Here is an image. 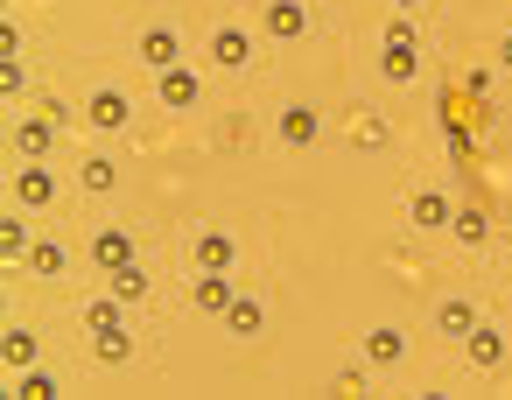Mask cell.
<instances>
[{
    "label": "cell",
    "instance_id": "6da1fadb",
    "mask_svg": "<svg viewBox=\"0 0 512 400\" xmlns=\"http://www.w3.org/2000/svg\"><path fill=\"white\" fill-rule=\"evenodd\" d=\"M379 64H386L393 85H414V78H421V50H414V29H407V22L386 29V57H379Z\"/></svg>",
    "mask_w": 512,
    "mask_h": 400
},
{
    "label": "cell",
    "instance_id": "7a4b0ae2",
    "mask_svg": "<svg viewBox=\"0 0 512 400\" xmlns=\"http://www.w3.org/2000/svg\"><path fill=\"white\" fill-rule=\"evenodd\" d=\"M92 260H99L106 274H113V267H127V260H134V232H127V225H106V232L92 239Z\"/></svg>",
    "mask_w": 512,
    "mask_h": 400
},
{
    "label": "cell",
    "instance_id": "3957f363",
    "mask_svg": "<svg viewBox=\"0 0 512 400\" xmlns=\"http://www.w3.org/2000/svg\"><path fill=\"white\" fill-rule=\"evenodd\" d=\"M190 302H197L204 316H225V309H232V281H225V274H211V267H197V288H190Z\"/></svg>",
    "mask_w": 512,
    "mask_h": 400
},
{
    "label": "cell",
    "instance_id": "277c9868",
    "mask_svg": "<svg viewBox=\"0 0 512 400\" xmlns=\"http://www.w3.org/2000/svg\"><path fill=\"white\" fill-rule=\"evenodd\" d=\"M211 57H218L225 71H246V64H253V36H246V29H218V36H211Z\"/></svg>",
    "mask_w": 512,
    "mask_h": 400
},
{
    "label": "cell",
    "instance_id": "5b68a950",
    "mask_svg": "<svg viewBox=\"0 0 512 400\" xmlns=\"http://www.w3.org/2000/svg\"><path fill=\"white\" fill-rule=\"evenodd\" d=\"M15 197L43 211V204H57V176H50V169L36 162V169H22V176H15Z\"/></svg>",
    "mask_w": 512,
    "mask_h": 400
},
{
    "label": "cell",
    "instance_id": "8992f818",
    "mask_svg": "<svg viewBox=\"0 0 512 400\" xmlns=\"http://www.w3.org/2000/svg\"><path fill=\"white\" fill-rule=\"evenodd\" d=\"M309 29V8H302V0H274V8H267V36H302Z\"/></svg>",
    "mask_w": 512,
    "mask_h": 400
},
{
    "label": "cell",
    "instance_id": "52a82bcc",
    "mask_svg": "<svg viewBox=\"0 0 512 400\" xmlns=\"http://www.w3.org/2000/svg\"><path fill=\"white\" fill-rule=\"evenodd\" d=\"M141 57H148L155 71H176V57H183V43H176V29H148V36H141Z\"/></svg>",
    "mask_w": 512,
    "mask_h": 400
},
{
    "label": "cell",
    "instance_id": "ba28073f",
    "mask_svg": "<svg viewBox=\"0 0 512 400\" xmlns=\"http://www.w3.org/2000/svg\"><path fill=\"white\" fill-rule=\"evenodd\" d=\"M0 358H8L15 372H29V365H36V337H29L22 323H8V330H0Z\"/></svg>",
    "mask_w": 512,
    "mask_h": 400
},
{
    "label": "cell",
    "instance_id": "9c48e42d",
    "mask_svg": "<svg viewBox=\"0 0 512 400\" xmlns=\"http://www.w3.org/2000/svg\"><path fill=\"white\" fill-rule=\"evenodd\" d=\"M127 120H134L127 92H92V127H127Z\"/></svg>",
    "mask_w": 512,
    "mask_h": 400
},
{
    "label": "cell",
    "instance_id": "30bf717a",
    "mask_svg": "<svg viewBox=\"0 0 512 400\" xmlns=\"http://www.w3.org/2000/svg\"><path fill=\"white\" fill-rule=\"evenodd\" d=\"M225 323H232V337H260V323H267V309H260L253 295H232V309H225Z\"/></svg>",
    "mask_w": 512,
    "mask_h": 400
},
{
    "label": "cell",
    "instance_id": "8fae6325",
    "mask_svg": "<svg viewBox=\"0 0 512 400\" xmlns=\"http://www.w3.org/2000/svg\"><path fill=\"white\" fill-rule=\"evenodd\" d=\"M463 351H470V365H477V372H491V365H498V358H505V344H498V330H491V323H477V330H470V344H463Z\"/></svg>",
    "mask_w": 512,
    "mask_h": 400
},
{
    "label": "cell",
    "instance_id": "7c38bea8",
    "mask_svg": "<svg viewBox=\"0 0 512 400\" xmlns=\"http://www.w3.org/2000/svg\"><path fill=\"white\" fill-rule=\"evenodd\" d=\"M197 99H204V85L190 71H162V106H197Z\"/></svg>",
    "mask_w": 512,
    "mask_h": 400
},
{
    "label": "cell",
    "instance_id": "4fadbf2b",
    "mask_svg": "<svg viewBox=\"0 0 512 400\" xmlns=\"http://www.w3.org/2000/svg\"><path fill=\"white\" fill-rule=\"evenodd\" d=\"M281 141H288V148H309V141H316V113H309V106H288V113H281Z\"/></svg>",
    "mask_w": 512,
    "mask_h": 400
},
{
    "label": "cell",
    "instance_id": "5bb4252c",
    "mask_svg": "<svg viewBox=\"0 0 512 400\" xmlns=\"http://www.w3.org/2000/svg\"><path fill=\"white\" fill-rule=\"evenodd\" d=\"M15 141H22V155H29V162H43V155H50V141H57V127H50V120H22V127H15Z\"/></svg>",
    "mask_w": 512,
    "mask_h": 400
},
{
    "label": "cell",
    "instance_id": "9a60e30c",
    "mask_svg": "<svg viewBox=\"0 0 512 400\" xmlns=\"http://www.w3.org/2000/svg\"><path fill=\"white\" fill-rule=\"evenodd\" d=\"M449 218H456V211H449L442 190H421V197H414V225H421V232H435V225H449Z\"/></svg>",
    "mask_w": 512,
    "mask_h": 400
},
{
    "label": "cell",
    "instance_id": "2e32d148",
    "mask_svg": "<svg viewBox=\"0 0 512 400\" xmlns=\"http://www.w3.org/2000/svg\"><path fill=\"white\" fill-rule=\"evenodd\" d=\"M113 295H120V302H148V267H141V260L113 267Z\"/></svg>",
    "mask_w": 512,
    "mask_h": 400
},
{
    "label": "cell",
    "instance_id": "e0dca14e",
    "mask_svg": "<svg viewBox=\"0 0 512 400\" xmlns=\"http://www.w3.org/2000/svg\"><path fill=\"white\" fill-rule=\"evenodd\" d=\"M365 358H372V365H400V358H407V337H400V330H372V337H365Z\"/></svg>",
    "mask_w": 512,
    "mask_h": 400
},
{
    "label": "cell",
    "instance_id": "ac0fdd59",
    "mask_svg": "<svg viewBox=\"0 0 512 400\" xmlns=\"http://www.w3.org/2000/svg\"><path fill=\"white\" fill-rule=\"evenodd\" d=\"M197 267L225 274V267H232V239H225V232H204V239H197Z\"/></svg>",
    "mask_w": 512,
    "mask_h": 400
},
{
    "label": "cell",
    "instance_id": "d6986e66",
    "mask_svg": "<svg viewBox=\"0 0 512 400\" xmlns=\"http://www.w3.org/2000/svg\"><path fill=\"white\" fill-rule=\"evenodd\" d=\"M85 330H92V337H113V330H127V323H120V295H113V302H92V309H85Z\"/></svg>",
    "mask_w": 512,
    "mask_h": 400
},
{
    "label": "cell",
    "instance_id": "ffe728a7",
    "mask_svg": "<svg viewBox=\"0 0 512 400\" xmlns=\"http://www.w3.org/2000/svg\"><path fill=\"white\" fill-rule=\"evenodd\" d=\"M78 183H85V190H113V183H120V169H113L106 155H85V169H78Z\"/></svg>",
    "mask_w": 512,
    "mask_h": 400
},
{
    "label": "cell",
    "instance_id": "44dd1931",
    "mask_svg": "<svg viewBox=\"0 0 512 400\" xmlns=\"http://www.w3.org/2000/svg\"><path fill=\"white\" fill-rule=\"evenodd\" d=\"M0 253H8V260H29V225H22V218H0Z\"/></svg>",
    "mask_w": 512,
    "mask_h": 400
},
{
    "label": "cell",
    "instance_id": "7402d4cb",
    "mask_svg": "<svg viewBox=\"0 0 512 400\" xmlns=\"http://www.w3.org/2000/svg\"><path fill=\"white\" fill-rule=\"evenodd\" d=\"M449 232H456L463 246H484V232H491V225H484V211H456V218H449Z\"/></svg>",
    "mask_w": 512,
    "mask_h": 400
},
{
    "label": "cell",
    "instance_id": "603a6c76",
    "mask_svg": "<svg viewBox=\"0 0 512 400\" xmlns=\"http://www.w3.org/2000/svg\"><path fill=\"white\" fill-rule=\"evenodd\" d=\"M435 323H442L449 337H470V330H477V316H470V302H442V316H435Z\"/></svg>",
    "mask_w": 512,
    "mask_h": 400
},
{
    "label": "cell",
    "instance_id": "cb8c5ba5",
    "mask_svg": "<svg viewBox=\"0 0 512 400\" xmlns=\"http://www.w3.org/2000/svg\"><path fill=\"white\" fill-rule=\"evenodd\" d=\"M15 393H22V400H57V379H50V372H43V365H29V372H22V386H15Z\"/></svg>",
    "mask_w": 512,
    "mask_h": 400
},
{
    "label": "cell",
    "instance_id": "d4e9b609",
    "mask_svg": "<svg viewBox=\"0 0 512 400\" xmlns=\"http://www.w3.org/2000/svg\"><path fill=\"white\" fill-rule=\"evenodd\" d=\"M29 267H36V274H64V246H57V239L29 246Z\"/></svg>",
    "mask_w": 512,
    "mask_h": 400
},
{
    "label": "cell",
    "instance_id": "484cf974",
    "mask_svg": "<svg viewBox=\"0 0 512 400\" xmlns=\"http://www.w3.org/2000/svg\"><path fill=\"white\" fill-rule=\"evenodd\" d=\"M99 358H106V365H127V358H134V337H127V330L99 337Z\"/></svg>",
    "mask_w": 512,
    "mask_h": 400
},
{
    "label": "cell",
    "instance_id": "4316f807",
    "mask_svg": "<svg viewBox=\"0 0 512 400\" xmlns=\"http://www.w3.org/2000/svg\"><path fill=\"white\" fill-rule=\"evenodd\" d=\"M498 64H505V71H512V36H505V43H498Z\"/></svg>",
    "mask_w": 512,
    "mask_h": 400
},
{
    "label": "cell",
    "instance_id": "83f0119b",
    "mask_svg": "<svg viewBox=\"0 0 512 400\" xmlns=\"http://www.w3.org/2000/svg\"><path fill=\"white\" fill-rule=\"evenodd\" d=\"M400 8H421V0H400Z\"/></svg>",
    "mask_w": 512,
    "mask_h": 400
}]
</instances>
